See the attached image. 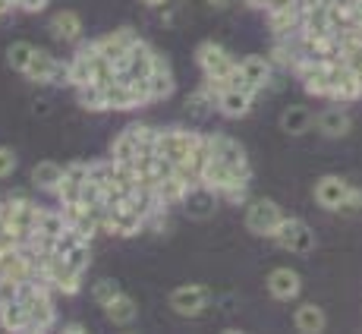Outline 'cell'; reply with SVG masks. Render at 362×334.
Instances as JSON below:
<instances>
[{"instance_id": "3", "label": "cell", "mask_w": 362, "mask_h": 334, "mask_svg": "<svg viewBox=\"0 0 362 334\" xmlns=\"http://www.w3.org/2000/svg\"><path fill=\"white\" fill-rule=\"evenodd\" d=\"M196 60L202 67V76H208V79H233L236 88H240V79H236V60L227 47L214 45V41H202L199 51H196Z\"/></svg>"}, {"instance_id": "8", "label": "cell", "mask_w": 362, "mask_h": 334, "mask_svg": "<svg viewBox=\"0 0 362 334\" xmlns=\"http://www.w3.org/2000/svg\"><path fill=\"white\" fill-rule=\"evenodd\" d=\"M167 303H170V309L177 312V316L199 318L202 312H208V306H211V290H208L205 284H183V287L173 290Z\"/></svg>"}, {"instance_id": "6", "label": "cell", "mask_w": 362, "mask_h": 334, "mask_svg": "<svg viewBox=\"0 0 362 334\" xmlns=\"http://www.w3.org/2000/svg\"><path fill=\"white\" fill-rule=\"evenodd\" d=\"M271 240H274L277 249L293 255H305L315 249V234H312V227L303 218H284V224L277 227V234Z\"/></svg>"}, {"instance_id": "11", "label": "cell", "mask_w": 362, "mask_h": 334, "mask_svg": "<svg viewBox=\"0 0 362 334\" xmlns=\"http://www.w3.org/2000/svg\"><path fill=\"white\" fill-rule=\"evenodd\" d=\"M158 60H161V54L155 51V47L148 45V41L139 38L136 45H132L129 57H127V67H123V79H148L151 73H155Z\"/></svg>"}, {"instance_id": "21", "label": "cell", "mask_w": 362, "mask_h": 334, "mask_svg": "<svg viewBox=\"0 0 362 334\" xmlns=\"http://www.w3.org/2000/svg\"><path fill=\"white\" fill-rule=\"evenodd\" d=\"M214 208H218V196H214L208 186H202V183L192 186V190L186 192V199H183V212L189 214V218H196V221L211 218Z\"/></svg>"}, {"instance_id": "36", "label": "cell", "mask_w": 362, "mask_h": 334, "mask_svg": "<svg viewBox=\"0 0 362 334\" xmlns=\"http://www.w3.org/2000/svg\"><path fill=\"white\" fill-rule=\"evenodd\" d=\"M47 6V0H19V10L23 13H41Z\"/></svg>"}, {"instance_id": "34", "label": "cell", "mask_w": 362, "mask_h": 334, "mask_svg": "<svg viewBox=\"0 0 362 334\" xmlns=\"http://www.w3.org/2000/svg\"><path fill=\"white\" fill-rule=\"evenodd\" d=\"M359 208H362V190H359V186H350L344 205H340V214H356Z\"/></svg>"}, {"instance_id": "5", "label": "cell", "mask_w": 362, "mask_h": 334, "mask_svg": "<svg viewBox=\"0 0 362 334\" xmlns=\"http://www.w3.org/2000/svg\"><path fill=\"white\" fill-rule=\"evenodd\" d=\"M196 139H199L196 129H180V127L158 129L155 151L161 158H167L170 164H186V161H189L192 145H196Z\"/></svg>"}, {"instance_id": "20", "label": "cell", "mask_w": 362, "mask_h": 334, "mask_svg": "<svg viewBox=\"0 0 362 334\" xmlns=\"http://www.w3.org/2000/svg\"><path fill=\"white\" fill-rule=\"evenodd\" d=\"M315 129L325 139H344L353 129V120L344 108H325L322 114L315 117Z\"/></svg>"}, {"instance_id": "22", "label": "cell", "mask_w": 362, "mask_h": 334, "mask_svg": "<svg viewBox=\"0 0 362 334\" xmlns=\"http://www.w3.org/2000/svg\"><path fill=\"white\" fill-rule=\"evenodd\" d=\"M312 123H315V117H312V110L305 108V104H290V108L281 114V129H284L287 136H303V133H309Z\"/></svg>"}, {"instance_id": "24", "label": "cell", "mask_w": 362, "mask_h": 334, "mask_svg": "<svg viewBox=\"0 0 362 334\" xmlns=\"http://www.w3.org/2000/svg\"><path fill=\"white\" fill-rule=\"evenodd\" d=\"M136 316H139V306H136L132 296L123 294V290L107 306H104V318H107V322H114V325H132V322H136Z\"/></svg>"}, {"instance_id": "29", "label": "cell", "mask_w": 362, "mask_h": 334, "mask_svg": "<svg viewBox=\"0 0 362 334\" xmlns=\"http://www.w3.org/2000/svg\"><path fill=\"white\" fill-rule=\"evenodd\" d=\"M64 259H66V268L69 271H79V275H86L88 265H92V243H79V246H73L64 255Z\"/></svg>"}, {"instance_id": "27", "label": "cell", "mask_w": 362, "mask_h": 334, "mask_svg": "<svg viewBox=\"0 0 362 334\" xmlns=\"http://www.w3.org/2000/svg\"><path fill=\"white\" fill-rule=\"evenodd\" d=\"M0 328L4 331H29V309L23 300L0 303Z\"/></svg>"}, {"instance_id": "17", "label": "cell", "mask_w": 362, "mask_h": 334, "mask_svg": "<svg viewBox=\"0 0 362 334\" xmlns=\"http://www.w3.org/2000/svg\"><path fill=\"white\" fill-rule=\"evenodd\" d=\"M101 92H104V110H132V108H142V101H139L132 82H127L123 76H120V79H114L110 86H104Z\"/></svg>"}, {"instance_id": "14", "label": "cell", "mask_w": 362, "mask_h": 334, "mask_svg": "<svg viewBox=\"0 0 362 334\" xmlns=\"http://www.w3.org/2000/svg\"><path fill=\"white\" fill-rule=\"evenodd\" d=\"M264 16H268V25H271V32H274V38L287 41L303 29V0L290 4V6H281V10H268Z\"/></svg>"}, {"instance_id": "16", "label": "cell", "mask_w": 362, "mask_h": 334, "mask_svg": "<svg viewBox=\"0 0 362 334\" xmlns=\"http://www.w3.org/2000/svg\"><path fill=\"white\" fill-rule=\"evenodd\" d=\"M346 192H350V183H346L344 177H322L315 183V190H312V196H315V205L325 208V212H340V205H344Z\"/></svg>"}, {"instance_id": "23", "label": "cell", "mask_w": 362, "mask_h": 334, "mask_svg": "<svg viewBox=\"0 0 362 334\" xmlns=\"http://www.w3.org/2000/svg\"><path fill=\"white\" fill-rule=\"evenodd\" d=\"M325 325H328V318H325L322 306H315V303L296 306V312H293V328H296V331H303V334H318V331H325Z\"/></svg>"}, {"instance_id": "4", "label": "cell", "mask_w": 362, "mask_h": 334, "mask_svg": "<svg viewBox=\"0 0 362 334\" xmlns=\"http://www.w3.org/2000/svg\"><path fill=\"white\" fill-rule=\"evenodd\" d=\"M23 76L29 82H38V86H69V60L64 64V60H57L51 51L35 47V57Z\"/></svg>"}, {"instance_id": "13", "label": "cell", "mask_w": 362, "mask_h": 334, "mask_svg": "<svg viewBox=\"0 0 362 334\" xmlns=\"http://www.w3.org/2000/svg\"><path fill=\"white\" fill-rule=\"evenodd\" d=\"M264 287H268V294L274 296V300L290 303V300H296L299 290H303V277H299V271L281 265V268L268 271V277H264Z\"/></svg>"}, {"instance_id": "19", "label": "cell", "mask_w": 362, "mask_h": 334, "mask_svg": "<svg viewBox=\"0 0 362 334\" xmlns=\"http://www.w3.org/2000/svg\"><path fill=\"white\" fill-rule=\"evenodd\" d=\"M252 101H255V95H249L246 88L230 86L227 92H221V95H218L214 108H218L224 117H230V120H240V117H246L249 110H252Z\"/></svg>"}, {"instance_id": "12", "label": "cell", "mask_w": 362, "mask_h": 334, "mask_svg": "<svg viewBox=\"0 0 362 334\" xmlns=\"http://www.w3.org/2000/svg\"><path fill=\"white\" fill-rule=\"evenodd\" d=\"M98 60H101V54H98V47H95V41L76 47L73 60H69V86L73 88L88 86V82L95 79V67H98Z\"/></svg>"}, {"instance_id": "35", "label": "cell", "mask_w": 362, "mask_h": 334, "mask_svg": "<svg viewBox=\"0 0 362 334\" xmlns=\"http://www.w3.org/2000/svg\"><path fill=\"white\" fill-rule=\"evenodd\" d=\"M19 294H23V284L10 281V277H0V303L19 300Z\"/></svg>"}, {"instance_id": "40", "label": "cell", "mask_w": 362, "mask_h": 334, "mask_svg": "<svg viewBox=\"0 0 362 334\" xmlns=\"http://www.w3.org/2000/svg\"><path fill=\"white\" fill-rule=\"evenodd\" d=\"M356 19H359V25H362V0H356Z\"/></svg>"}, {"instance_id": "1", "label": "cell", "mask_w": 362, "mask_h": 334, "mask_svg": "<svg viewBox=\"0 0 362 334\" xmlns=\"http://www.w3.org/2000/svg\"><path fill=\"white\" fill-rule=\"evenodd\" d=\"M155 139H158V129L145 127V123H132V127H127L114 142H110V161L132 164L139 151L155 149Z\"/></svg>"}, {"instance_id": "33", "label": "cell", "mask_w": 362, "mask_h": 334, "mask_svg": "<svg viewBox=\"0 0 362 334\" xmlns=\"http://www.w3.org/2000/svg\"><path fill=\"white\" fill-rule=\"evenodd\" d=\"M16 151L10 149V145H0V180H6L13 171H16Z\"/></svg>"}, {"instance_id": "28", "label": "cell", "mask_w": 362, "mask_h": 334, "mask_svg": "<svg viewBox=\"0 0 362 334\" xmlns=\"http://www.w3.org/2000/svg\"><path fill=\"white\" fill-rule=\"evenodd\" d=\"M32 57H35L32 41H13V45L6 47V64H10V69H16V73H25Z\"/></svg>"}, {"instance_id": "25", "label": "cell", "mask_w": 362, "mask_h": 334, "mask_svg": "<svg viewBox=\"0 0 362 334\" xmlns=\"http://www.w3.org/2000/svg\"><path fill=\"white\" fill-rule=\"evenodd\" d=\"M148 88H151V101H164L173 95V88H177V82H173V69L170 64L161 57L155 67V73L148 76Z\"/></svg>"}, {"instance_id": "15", "label": "cell", "mask_w": 362, "mask_h": 334, "mask_svg": "<svg viewBox=\"0 0 362 334\" xmlns=\"http://www.w3.org/2000/svg\"><path fill=\"white\" fill-rule=\"evenodd\" d=\"M86 183H88V164L86 161H73V164L64 167V180H60V186H57L54 196H57L60 205H73V202L82 199Z\"/></svg>"}, {"instance_id": "39", "label": "cell", "mask_w": 362, "mask_h": 334, "mask_svg": "<svg viewBox=\"0 0 362 334\" xmlns=\"http://www.w3.org/2000/svg\"><path fill=\"white\" fill-rule=\"evenodd\" d=\"M205 4H211V6H218V10H221V6H227L230 0H205Z\"/></svg>"}, {"instance_id": "26", "label": "cell", "mask_w": 362, "mask_h": 334, "mask_svg": "<svg viewBox=\"0 0 362 334\" xmlns=\"http://www.w3.org/2000/svg\"><path fill=\"white\" fill-rule=\"evenodd\" d=\"M60 180H64V167L57 161H38L32 167V186L45 192H57Z\"/></svg>"}, {"instance_id": "32", "label": "cell", "mask_w": 362, "mask_h": 334, "mask_svg": "<svg viewBox=\"0 0 362 334\" xmlns=\"http://www.w3.org/2000/svg\"><path fill=\"white\" fill-rule=\"evenodd\" d=\"M120 294V287H117V281H110V277H104V281H95V287H92V300H95V306H107L114 296Z\"/></svg>"}, {"instance_id": "30", "label": "cell", "mask_w": 362, "mask_h": 334, "mask_svg": "<svg viewBox=\"0 0 362 334\" xmlns=\"http://www.w3.org/2000/svg\"><path fill=\"white\" fill-rule=\"evenodd\" d=\"M76 98H79V104L86 110H104V92L98 86H92V82L76 88Z\"/></svg>"}, {"instance_id": "38", "label": "cell", "mask_w": 362, "mask_h": 334, "mask_svg": "<svg viewBox=\"0 0 362 334\" xmlns=\"http://www.w3.org/2000/svg\"><path fill=\"white\" fill-rule=\"evenodd\" d=\"M145 6H148V10H164L167 4H170V0H142Z\"/></svg>"}, {"instance_id": "9", "label": "cell", "mask_w": 362, "mask_h": 334, "mask_svg": "<svg viewBox=\"0 0 362 334\" xmlns=\"http://www.w3.org/2000/svg\"><path fill=\"white\" fill-rule=\"evenodd\" d=\"M139 41V35L132 29H114L107 35H101V38H95V47H98V54L104 60H110L117 69L123 73V67H127V57L132 51V45Z\"/></svg>"}, {"instance_id": "7", "label": "cell", "mask_w": 362, "mask_h": 334, "mask_svg": "<svg viewBox=\"0 0 362 334\" xmlns=\"http://www.w3.org/2000/svg\"><path fill=\"white\" fill-rule=\"evenodd\" d=\"M236 79H240V88H246L249 95H259L271 86V79H274V64H271L268 57L249 54V57L236 60Z\"/></svg>"}, {"instance_id": "31", "label": "cell", "mask_w": 362, "mask_h": 334, "mask_svg": "<svg viewBox=\"0 0 362 334\" xmlns=\"http://www.w3.org/2000/svg\"><path fill=\"white\" fill-rule=\"evenodd\" d=\"M54 290H57V294H64V296H76L82 290V275L79 271H64V275L57 277V281H54Z\"/></svg>"}, {"instance_id": "18", "label": "cell", "mask_w": 362, "mask_h": 334, "mask_svg": "<svg viewBox=\"0 0 362 334\" xmlns=\"http://www.w3.org/2000/svg\"><path fill=\"white\" fill-rule=\"evenodd\" d=\"M47 29H51V35L57 41H64V45H79L86 25H82V16L76 10H60L51 16V25H47Z\"/></svg>"}, {"instance_id": "10", "label": "cell", "mask_w": 362, "mask_h": 334, "mask_svg": "<svg viewBox=\"0 0 362 334\" xmlns=\"http://www.w3.org/2000/svg\"><path fill=\"white\" fill-rule=\"evenodd\" d=\"M211 155L218 158L221 164H227L230 171L243 173V177H252V167H249V155L236 139L224 136V133H211Z\"/></svg>"}, {"instance_id": "2", "label": "cell", "mask_w": 362, "mask_h": 334, "mask_svg": "<svg viewBox=\"0 0 362 334\" xmlns=\"http://www.w3.org/2000/svg\"><path fill=\"white\" fill-rule=\"evenodd\" d=\"M284 208L277 205L274 199H252L246 205V214H243V224H246V231L252 234V236H274L277 234V227L284 224Z\"/></svg>"}, {"instance_id": "37", "label": "cell", "mask_w": 362, "mask_h": 334, "mask_svg": "<svg viewBox=\"0 0 362 334\" xmlns=\"http://www.w3.org/2000/svg\"><path fill=\"white\" fill-rule=\"evenodd\" d=\"M64 331H66V334H86L88 328H86L82 322H66V325H64Z\"/></svg>"}]
</instances>
